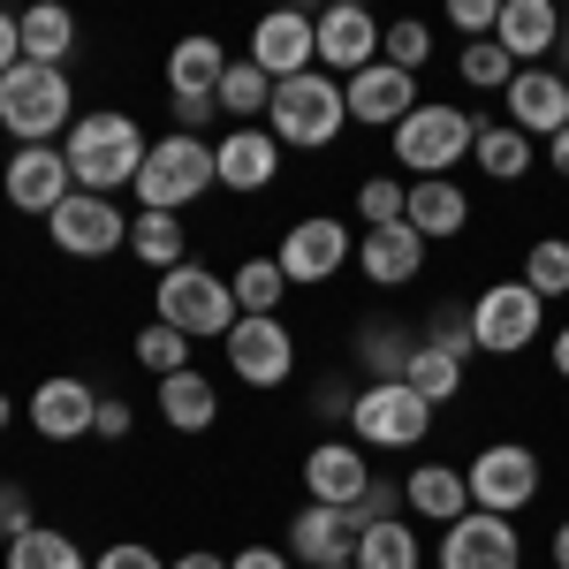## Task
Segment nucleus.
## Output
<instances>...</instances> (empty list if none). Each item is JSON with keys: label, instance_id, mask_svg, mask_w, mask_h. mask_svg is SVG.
Here are the masks:
<instances>
[{"label": "nucleus", "instance_id": "obj_17", "mask_svg": "<svg viewBox=\"0 0 569 569\" xmlns=\"http://www.w3.org/2000/svg\"><path fill=\"white\" fill-rule=\"evenodd\" d=\"M243 61H259L273 84H289V77H305L319 69V16H297V8H273L259 31H251V53Z\"/></svg>", "mask_w": 569, "mask_h": 569}, {"label": "nucleus", "instance_id": "obj_19", "mask_svg": "<svg viewBox=\"0 0 569 569\" xmlns=\"http://www.w3.org/2000/svg\"><path fill=\"white\" fill-rule=\"evenodd\" d=\"M426 236L410 228V220H395V228H365L357 236V273L372 281V289H410L418 273H426Z\"/></svg>", "mask_w": 569, "mask_h": 569}, {"label": "nucleus", "instance_id": "obj_3", "mask_svg": "<svg viewBox=\"0 0 569 569\" xmlns=\"http://www.w3.org/2000/svg\"><path fill=\"white\" fill-rule=\"evenodd\" d=\"M77 122V91H69V69H46V61H16L0 77V130L16 144H61Z\"/></svg>", "mask_w": 569, "mask_h": 569}, {"label": "nucleus", "instance_id": "obj_9", "mask_svg": "<svg viewBox=\"0 0 569 569\" xmlns=\"http://www.w3.org/2000/svg\"><path fill=\"white\" fill-rule=\"evenodd\" d=\"M46 236H53V251L61 259H114V251H130V213L114 206V198H91V190H77V198H61L53 213H46Z\"/></svg>", "mask_w": 569, "mask_h": 569}, {"label": "nucleus", "instance_id": "obj_42", "mask_svg": "<svg viewBox=\"0 0 569 569\" xmlns=\"http://www.w3.org/2000/svg\"><path fill=\"white\" fill-rule=\"evenodd\" d=\"M456 69H463V84H479V91H509V77H517V61H509L493 39H471L463 53H456Z\"/></svg>", "mask_w": 569, "mask_h": 569}, {"label": "nucleus", "instance_id": "obj_44", "mask_svg": "<svg viewBox=\"0 0 569 569\" xmlns=\"http://www.w3.org/2000/svg\"><path fill=\"white\" fill-rule=\"evenodd\" d=\"M395 517H402V486H365V501H357V509H342V525L350 531H372V525H395Z\"/></svg>", "mask_w": 569, "mask_h": 569}, {"label": "nucleus", "instance_id": "obj_48", "mask_svg": "<svg viewBox=\"0 0 569 569\" xmlns=\"http://www.w3.org/2000/svg\"><path fill=\"white\" fill-rule=\"evenodd\" d=\"M311 410H319V418H342V426H350V410H357V388H350V380H335V372H327V380L311 388Z\"/></svg>", "mask_w": 569, "mask_h": 569}, {"label": "nucleus", "instance_id": "obj_55", "mask_svg": "<svg viewBox=\"0 0 569 569\" xmlns=\"http://www.w3.org/2000/svg\"><path fill=\"white\" fill-rule=\"evenodd\" d=\"M555 372H562V380H569V327H562V335H555Z\"/></svg>", "mask_w": 569, "mask_h": 569}, {"label": "nucleus", "instance_id": "obj_53", "mask_svg": "<svg viewBox=\"0 0 569 569\" xmlns=\"http://www.w3.org/2000/svg\"><path fill=\"white\" fill-rule=\"evenodd\" d=\"M547 168L569 182V130H562V137H547Z\"/></svg>", "mask_w": 569, "mask_h": 569}, {"label": "nucleus", "instance_id": "obj_32", "mask_svg": "<svg viewBox=\"0 0 569 569\" xmlns=\"http://www.w3.org/2000/svg\"><path fill=\"white\" fill-rule=\"evenodd\" d=\"M402 388L418 395V402H456L463 395V357H448V350H433V342H418L410 350V372H402Z\"/></svg>", "mask_w": 569, "mask_h": 569}, {"label": "nucleus", "instance_id": "obj_24", "mask_svg": "<svg viewBox=\"0 0 569 569\" xmlns=\"http://www.w3.org/2000/svg\"><path fill=\"white\" fill-rule=\"evenodd\" d=\"M402 509L410 517H426V525H463L471 517V479L456 471V463H418L410 479H402Z\"/></svg>", "mask_w": 569, "mask_h": 569}, {"label": "nucleus", "instance_id": "obj_4", "mask_svg": "<svg viewBox=\"0 0 569 569\" xmlns=\"http://www.w3.org/2000/svg\"><path fill=\"white\" fill-rule=\"evenodd\" d=\"M471 144H479V114H463V107H448V99H418V114L388 130V152L402 176L418 182H440L456 176L463 160H471Z\"/></svg>", "mask_w": 569, "mask_h": 569}, {"label": "nucleus", "instance_id": "obj_10", "mask_svg": "<svg viewBox=\"0 0 569 569\" xmlns=\"http://www.w3.org/2000/svg\"><path fill=\"white\" fill-rule=\"evenodd\" d=\"M539 327H547V305L525 281H493V289L471 297V335H479L486 357H525L539 342Z\"/></svg>", "mask_w": 569, "mask_h": 569}, {"label": "nucleus", "instance_id": "obj_20", "mask_svg": "<svg viewBox=\"0 0 569 569\" xmlns=\"http://www.w3.org/2000/svg\"><path fill=\"white\" fill-rule=\"evenodd\" d=\"M493 46H501L517 69H547V53L562 46V8H555V0H501Z\"/></svg>", "mask_w": 569, "mask_h": 569}, {"label": "nucleus", "instance_id": "obj_21", "mask_svg": "<svg viewBox=\"0 0 569 569\" xmlns=\"http://www.w3.org/2000/svg\"><path fill=\"white\" fill-rule=\"evenodd\" d=\"M372 61H380V16L357 8V0L327 8V16H319V69H327V77H357V69H372Z\"/></svg>", "mask_w": 569, "mask_h": 569}, {"label": "nucleus", "instance_id": "obj_27", "mask_svg": "<svg viewBox=\"0 0 569 569\" xmlns=\"http://www.w3.org/2000/svg\"><path fill=\"white\" fill-rule=\"evenodd\" d=\"M160 426H176V433H213L220 426V388L198 365H182V372L160 380Z\"/></svg>", "mask_w": 569, "mask_h": 569}, {"label": "nucleus", "instance_id": "obj_28", "mask_svg": "<svg viewBox=\"0 0 569 569\" xmlns=\"http://www.w3.org/2000/svg\"><path fill=\"white\" fill-rule=\"evenodd\" d=\"M220 77H228V46L220 39H176V53H168V99H213Z\"/></svg>", "mask_w": 569, "mask_h": 569}, {"label": "nucleus", "instance_id": "obj_36", "mask_svg": "<svg viewBox=\"0 0 569 569\" xmlns=\"http://www.w3.org/2000/svg\"><path fill=\"white\" fill-rule=\"evenodd\" d=\"M69 46H77V16H69V8H23V61L61 69Z\"/></svg>", "mask_w": 569, "mask_h": 569}, {"label": "nucleus", "instance_id": "obj_54", "mask_svg": "<svg viewBox=\"0 0 569 569\" xmlns=\"http://www.w3.org/2000/svg\"><path fill=\"white\" fill-rule=\"evenodd\" d=\"M547 555H555V569H569V517L555 525V547H547Z\"/></svg>", "mask_w": 569, "mask_h": 569}, {"label": "nucleus", "instance_id": "obj_8", "mask_svg": "<svg viewBox=\"0 0 569 569\" xmlns=\"http://www.w3.org/2000/svg\"><path fill=\"white\" fill-rule=\"evenodd\" d=\"M463 479H471V509H486V517H525L531 501H539V456H531L525 440H493V448H479L463 463Z\"/></svg>", "mask_w": 569, "mask_h": 569}, {"label": "nucleus", "instance_id": "obj_56", "mask_svg": "<svg viewBox=\"0 0 569 569\" xmlns=\"http://www.w3.org/2000/svg\"><path fill=\"white\" fill-rule=\"evenodd\" d=\"M8 418H16V402H8V395H0V433H8Z\"/></svg>", "mask_w": 569, "mask_h": 569}, {"label": "nucleus", "instance_id": "obj_52", "mask_svg": "<svg viewBox=\"0 0 569 569\" xmlns=\"http://www.w3.org/2000/svg\"><path fill=\"white\" fill-rule=\"evenodd\" d=\"M168 569H228V562H220L213 547H190V555H176V562H168Z\"/></svg>", "mask_w": 569, "mask_h": 569}, {"label": "nucleus", "instance_id": "obj_49", "mask_svg": "<svg viewBox=\"0 0 569 569\" xmlns=\"http://www.w3.org/2000/svg\"><path fill=\"white\" fill-rule=\"evenodd\" d=\"M91 569H168V562H160L144 539H114V547H107V555H99Z\"/></svg>", "mask_w": 569, "mask_h": 569}, {"label": "nucleus", "instance_id": "obj_11", "mask_svg": "<svg viewBox=\"0 0 569 569\" xmlns=\"http://www.w3.org/2000/svg\"><path fill=\"white\" fill-rule=\"evenodd\" d=\"M220 357H228V372L243 380V388H289L297 380V335H289V319H236L228 327V342H220Z\"/></svg>", "mask_w": 569, "mask_h": 569}, {"label": "nucleus", "instance_id": "obj_57", "mask_svg": "<svg viewBox=\"0 0 569 569\" xmlns=\"http://www.w3.org/2000/svg\"><path fill=\"white\" fill-rule=\"evenodd\" d=\"M555 53H562V61H569V31H562V46H555ZM562 77H569V69H562Z\"/></svg>", "mask_w": 569, "mask_h": 569}, {"label": "nucleus", "instance_id": "obj_33", "mask_svg": "<svg viewBox=\"0 0 569 569\" xmlns=\"http://www.w3.org/2000/svg\"><path fill=\"white\" fill-rule=\"evenodd\" d=\"M357 569H426V547H418V531L402 525H372V531H357Z\"/></svg>", "mask_w": 569, "mask_h": 569}, {"label": "nucleus", "instance_id": "obj_41", "mask_svg": "<svg viewBox=\"0 0 569 569\" xmlns=\"http://www.w3.org/2000/svg\"><path fill=\"white\" fill-rule=\"evenodd\" d=\"M418 342H433V350H448V357H471V350H479V335H471V305H440V311H426Z\"/></svg>", "mask_w": 569, "mask_h": 569}, {"label": "nucleus", "instance_id": "obj_58", "mask_svg": "<svg viewBox=\"0 0 569 569\" xmlns=\"http://www.w3.org/2000/svg\"><path fill=\"white\" fill-rule=\"evenodd\" d=\"M335 569H357V562H335Z\"/></svg>", "mask_w": 569, "mask_h": 569}, {"label": "nucleus", "instance_id": "obj_18", "mask_svg": "<svg viewBox=\"0 0 569 569\" xmlns=\"http://www.w3.org/2000/svg\"><path fill=\"white\" fill-rule=\"evenodd\" d=\"M91 418H99V388H91L84 372H46L39 388H31V433L39 440H84Z\"/></svg>", "mask_w": 569, "mask_h": 569}, {"label": "nucleus", "instance_id": "obj_30", "mask_svg": "<svg viewBox=\"0 0 569 569\" xmlns=\"http://www.w3.org/2000/svg\"><path fill=\"white\" fill-rule=\"evenodd\" d=\"M130 259L152 266V273H176V266L190 259L182 213H130Z\"/></svg>", "mask_w": 569, "mask_h": 569}, {"label": "nucleus", "instance_id": "obj_26", "mask_svg": "<svg viewBox=\"0 0 569 569\" xmlns=\"http://www.w3.org/2000/svg\"><path fill=\"white\" fill-rule=\"evenodd\" d=\"M402 220L426 236V243H456L463 228H471V190L463 182H410V206H402Z\"/></svg>", "mask_w": 569, "mask_h": 569}, {"label": "nucleus", "instance_id": "obj_40", "mask_svg": "<svg viewBox=\"0 0 569 569\" xmlns=\"http://www.w3.org/2000/svg\"><path fill=\"white\" fill-rule=\"evenodd\" d=\"M380 61H395V69H426L433 61V23H418V16H402V23H388L380 31Z\"/></svg>", "mask_w": 569, "mask_h": 569}, {"label": "nucleus", "instance_id": "obj_22", "mask_svg": "<svg viewBox=\"0 0 569 569\" xmlns=\"http://www.w3.org/2000/svg\"><path fill=\"white\" fill-rule=\"evenodd\" d=\"M365 486H372V463H365L357 440H319V448L305 456V493L319 501V509H357Z\"/></svg>", "mask_w": 569, "mask_h": 569}, {"label": "nucleus", "instance_id": "obj_31", "mask_svg": "<svg viewBox=\"0 0 569 569\" xmlns=\"http://www.w3.org/2000/svg\"><path fill=\"white\" fill-rule=\"evenodd\" d=\"M486 182H525L531 176V137L517 122H479V144H471Z\"/></svg>", "mask_w": 569, "mask_h": 569}, {"label": "nucleus", "instance_id": "obj_25", "mask_svg": "<svg viewBox=\"0 0 569 569\" xmlns=\"http://www.w3.org/2000/svg\"><path fill=\"white\" fill-rule=\"evenodd\" d=\"M289 555L305 569H335L357 555V531L342 525V509H319V501H305L297 517H289Z\"/></svg>", "mask_w": 569, "mask_h": 569}, {"label": "nucleus", "instance_id": "obj_13", "mask_svg": "<svg viewBox=\"0 0 569 569\" xmlns=\"http://www.w3.org/2000/svg\"><path fill=\"white\" fill-rule=\"evenodd\" d=\"M433 569H525V539H517V517H486V509H471L463 525L440 531Z\"/></svg>", "mask_w": 569, "mask_h": 569}, {"label": "nucleus", "instance_id": "obj_47", "mask_svg": "<svg viewBox=\"0 0 569 569\" xmlns=\"http://www.w3.org/2000/svg\"><path fill=\"white\" fill-rule=\"evenodd\" d=\"M137 410L122 402V395H99V418H91V440H130Z\"/></svg>", "mask_w": 569, "mask_h": 569}, {"label": "nucleus", "instance_id": "obj_29", "mask_svg": "<svg viewBox=\"0 0 569 569\" xmlns=\"http://www.w3.org/2000/svg\"><path fill=\"white\" fill-rule=\"evenodd\" d=\"M410 350H418V335H410V327H395V319H365V327H357V365H365V388L402 380V372H410Z\"/></svg>", "mask_w": 569, "mask_h": 569}, {"label": "nucleus", "instance_id": "obj_35", "mask_svg": "<svg viewBox=\"0 0 569 569\" xmlns=\"http://www.w3.org/2000/svg\"><path fill=\"white\" fill-rule=\"evenodd\" d=\"M0 555H8V569H84V547L53 525H31L23 539H8Z\"/></svg>", "mask_w": 569, "mask_h": 569}, {"label": "nucleus", "instance_id": "obj_38", "mask_svg": "<svg viewBox=\"0 0 569 569\" xmlns=\"http://www.w3.org/2000/svg\"><path fill=\"white\" fill-rule=\"evenodd\" d=\"M525 289L539 297V305L569 297V236H539V243L525 251Z\"/></svg>", "mask_w": 569, "mask_h": 569}, {"label": "nucleus", "instance_id": "obj_6", "mask_svg": "<svg viewBox=\"0 0 569 569\" xmlns=\"http://www.w3.org/2000/svg\"><path fill=\"white\" fill-rule=\"evenodd\" d=\"M213 144L206 137H152V152H144V168H137V213H182V206H198L206 190H213Z\"/></svg>", "mask_w": 569, "mask_h": 569}, {"label": "nucleus", "instance_id": "obj_51", "mask_svg": "<svg viewBox=\"0 0 569 569\" xmlns=\"http://www.w3.org/2000/svg\"><path fill=\"white\" fill-rule=\"evenodd\" d=\"M228 569H297V562H289L281 547H243V555H236Z\"/></svg>", "mask_w": 569, "mask_h": 569}, {"label": "nucleus", "instance_id": "obj_37", "mask_svg": "<svg viewBox=\"0 0 569 569\" xmlns=\"http://www.w3.org/2000/svg\"><path fill=\"white\" fill-rule=\"evenodd\" d=\"M220 114L228 122H266V99H273V77H266L259 61H228V77H220Z\"/></svg>", "mask_w": 569, "mask_h": 569}, {"label": "nucleus", "instance_id": "obj_50", "mask_svg": "<svg viewBox=\"0 0 569 569\" xmlns=\"http://www.w3.org/2000/svg\"><path fill=\"white\" fill-rule=\"evenodd\" d=\"M16 61H23V16H8V8H0V77H8Z\"/></svg>", "mask_w": 569, "mask_h": 569}, {"label": "nucleus", "instance_id": "obj_2", "mask_svg": "<svg viewBox=\"0 0 569 569\" xmlns=\"http://www.w3.org/2000/svg\"><path fill=\"white\" fill-rule=\"evenodd\" d=\"M266 130L281 152H327L335 137L350 130V99H342V77H327V69H305V77H289V84H273L266 99Z\"/></svg>", "mask_w": 569, "mask_h": 569}, {"label": "nucleus", "instance_id": "obj_46", "mask_svg": "<svg viewBox=\"0 0 569 569\" xmlns=\"http://www.w3.org/2000/svg\"><path fill=\"white\" fill-rule=\"evenodd\" d=\"M493 16H501V0H456V8H448V23L463 31V46H471V39H493Z\"/></svg>", "mask_w": 569, "mask_h": 569}, {"label": "nucleus", "instance_id": "obj_1", "mask_svg": "<svg viewBox=\"0 0 569 569\" xmlns=\"http://www.w3.org/2000/svg\"><path fill=\"white\" fill-rule=\"evenodd\" d=\"M144 152H152V144H144V130H137L122 107H99V114H84V122H69V137H61V160H69L77 190H91V198L137 190Z\"/></svg>", "mask_w": 569, "mask_h": 569}, {"label": "nucleus", "instance_id": "obj_14", "mask_svg": "<svg viewBox=\"0 0 569 569\" xmlns=\"http://www.w3.org/2000/svg\"><path fill=\"white\" fill-rule=\"evenodd\" d=\"M213 176H220V190H243V198L273 190V182H281V144H273V130H266V122L220 130L213 137Z\"/></svg>", "mask_w": 569, "mask_h": 569}, {"label": "nucleus", "instance_id": "obj_43", "mask_svg": "<svg viewBox=\"0 0 569 569\" xmlns=\"http://www.w3.org/2000/svg\"><path fill=\"white\" fill-rule=\"evenodd\" d=\"M402 206H410V182H388V176L357 182V213H365V228H395Z\"/></svg>", "mask_w": 569, "mask_h": 569}, {"label": "nucleus", "instance_id": "obj_5", "mask_svg": "<svg viewBox=\"0 0 569 569\" xmlns=\"http://www.w3.org/2000/svg\"><path fill=\"white\" fill-rule=\"evenodd\" d=\"M152 319H160V327H176L182 342H228V327H236L243 311H236L228 273L182 259L176 273H160V289H152Z\"/></svg>", "mask_w": 569, "mask_h": 569}, {"label": "nucleus", "instance_id": "obj_39", "mask_svg": "<svg viewBox=\"0 0 569 569\" xmlns=\"http://www.w3.org/2000/svg\"><path fill=\"white\" fill-rule=\"evenodd\" d=\"M130 357L144 365V372H152V380H168V372H182V365H190V342H182L176 327L144 319V327H137V342H130Z\"/></svg>", "mask_w": 569, "mask_h": 569}, {"label": "nucleus", "instance_id": "obj_15", "mask_svg": "<svg viewBox=\"0 0 569 569\" xmlns=\"http://www.w3.org/2000/svg\"><path fill=\"white\" fill-rule=\"evenodd\" d=\"M342 99H350V122H365V130H402L418 114V77L395 61H372V69L342 77Z\"/></svg>", "mask_w": 569, "mask_h": 569}, {"label": "nucleus", "instance_id": "obj_16", "mask_svg": "<svg viewBox=\"0 0 569 569\" xmlns=\"http://www.w3.org/2000/svg\"><path fill=\"white\" fill-rule=\"evenodd\" d=\"M0 190H8L16 213H39L46 220L61 198H77V176H69V160H61V144H16V160H8Z\"/></svg>", "mask_w": 569, "mask_h": 569}, {"label": "nucleus", "instance_id": "obj_34", "mask_svg": "<svg viewBox=\"0 0 569 569\" xmlns=\"http://www.w3.org/2000/svg\"><path fill=\"white\" fill-rule=\"evenodd\" d=\"M228 289H236V311H251V319H281V297H289V273L273 259H243L228 273Z\"/></svg>", "mask_w": 569, "mask_h": 569}, {"label": "nucleus", "instance_id": "obj_45", "mask_svg": "<svg viewBox=\"0 0 569 569\" xmlns=\"http://www.w3.org/2000/svg\"><path fill=\"white\" fill-rule=\"evenodd\" d=\"M31 525H39V517H31V486H23V479H0V547H8V539H23Z\"/></svg>", "mask_w": 569, "mask_h": 569}, {"label": "nucleus", "instance_id": "obj_12", "mask_svg": "<svg viewBox=\"0 0 569 569\" xmlns=\"http://www.w3.org/2000/svg\"><path fill=\"white\" fill-rule=\"evenodd\" d=\"M350 259H357V236L335 213H305L281 236V251H273V266L289 273V289H327Z\"/></svg>", "mask_w": 569, "mask_h": 569}, {"label": "nucleus", "instance_id": "obj_7", "mask_svg": "<svg viewBox=\"0 0 569 569\" xmlns=\"http://www.w3.org/2000/svg\"><path fill=\"white\" fill-rule=\"evenodd\" d=\"M350 433H357V448H365V456H372V448H388V456H402V448H418V440L433 433V402H418V395L402 388V380H380V388H357Z\"/></svg>", "mask_w": 569, "mask_h": 569}, {"label": "nucleus", "instance_id": "obj_23", "mask_svg": "<svg viewBox=\"0 0 569 569\" xmlns=\"http://www.w3.org/2000/svg\"><path fill=\"white\" fill-rule=\"evenodd\" d=\"M509 122L525 137H562L569 130V77L562 69H517L509 77Z\"/></svg>", "mask_w": 569, "mask_h": 569}]
</instances>
